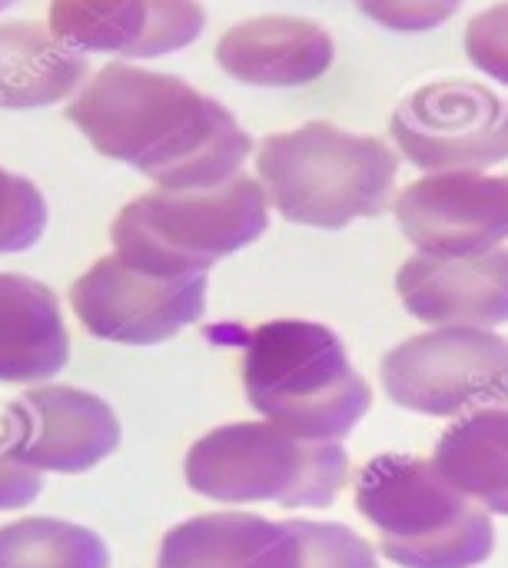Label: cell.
Segmentation results:
<instances>
[{"instance_id": "cell-1", "label": "cell", "mask_w": 508, "mask_h": 568, "mask_svg": "<svg viewBox=\"0 0 508 568\" xmlns=\"http://www.w3.org/2000/svg\"><path fill=\"white\" fill-rule=\"evenodd\" d=\"M80 133L160 190H203L233 180L253 150L250 133L213 97L173 73L106 63L67 106Z\"/></svg>"}, {"instance_id": "cell-2", "label": "cell", "mask_w": 508, "mask_h": 568, "mask_svg": "<svg viewBox=\"0 0 508 568\" xmlns=\"http://www.w3.org/2000/svg\"><path fill=\"white\" fill-rule=\"evenodd\" d=\"M243 389L256 413L313 443H343L373 406L343 339L309 320H273L250 333Z\"/></svg>"}, {"instance_id": "cell-3", "label": "cell", "mask_w": 508, "mask_h": 568, "mask_svg": "<svg viewBox=\"0 0 508 568\" xmlns=\"http://www.w3.org/2000/svg\"><path fill=\"white\" fill-rule=\"evenodd\" d=\"M256 166L270 206L293 223L323 230L383 213L399 176L389 143L323 120L266 136Z\"/></svg>"}, {"instance_id": "cell-4", "label": "cell", "mask_w": 508, "mask_h": 568, "mask_svg": "<svg viewBox=\"0 0 508 568\" xmlns=\"http://www.w3.org/2000/svg\"><path fill=\"white\" fill-rule=\"evenodd\" d=\"M270 226V196L253 176L203 190H153L126 203L110 240L116 256L156 276H200Z\"/></svg>"}, {"instance_id": "cell-5", "label": "cell", "mask_w": 508, "mask_h": 568, "mask_svg": "<svg viewBox=\"0 0 508 568\" xmlns=\"http://www.w3.org/2000/svg\"><path fill=\"white\" fill-rule=\"evenodd\" d=\"M356 509L379 529L383 556L403 568H476L496 549L492 519L416 456L373 459Z\"/></svg>"}, {"instance_id": "cell-6", "label": "cell", "mask_w": 508, "mask_h": 568, "mask_svg": "<svg viewBox=\"0 0 508 568\" xmlns=\"http://www.w3.org/2000/svg\"><path fill=\"white\" fill-rule=\"evenodd\" d=\"M186 483L213 503H276L326 509L349 479L343 443H313L276 423H230L193 443Z\"/></svg>"}, {"instance_id": "cell-7", "label": "cell", "mask_w": 508, "mask_h": 568, "mask_svg": "<svg viewBox=\"0 0 508 568\" xmlns=\"http://www.w3.org/2000/svg\"><path fill=\"white\" fill-rule=\"evenodd\" d=\"M379 376L396 406L456 416L508 396V339L479 326H439L389 349Z\"/></svg>"}, {"instance_id": "cell-8", "label": "cell", "mask_w": 508, "mask_h": 568, "mask_svg": "<svg viewBox=\"0 0 508 568\" xmlns=\"http://www.w3.org/2000/svg\"><path fill=\"white\" fill-rule=\"evenodd\" d=\"M70 303L90 336L123 346H153L203 316L206 273L156 276L113 253L100 256L70 286Z\"/></svg>"}, {"instance_id": "cell-9", "label": "cell", "mask_w": 508, "mask_h": 568, "mask_svg": "<svg viewBox=\"0 0 508 568\" xmlns=\"http://www.w3.org/2000/svg\"><path fill=\"white\" fill-rule=\"evenodd\" d=\"M389 126L409 163L433 173L486 170L508 156V100L482 83H429L399 103Z\"/></svg>"}, {"instance_id": "cell-10", "label": "cell", "mask_w": 508, "mask_h": 568, "mask_svg": "<svg viewBox=\"0 0 508 568\" xmlns=\"http://www.w3.org/2000/svg\"><path fill=\"white\" fill-rule=\"evenodd\" d=\"M403 233L429 256H479L508 236V173L449 170L409 183L396 196Z\"/></svg>"}, {"instance_id": "cell-11", "label": "cell", "mask_w": 508, "mask_h": 568, "mask_svg": "<svg viewBox=\"0 0 508 568\" xmlns=\"http://www.w3.org/2000/svg\"><path fill=\"white\" fill-rule=\"evenodd\" d=\"M13 453L40 473H87L120 446V423L106 399L73 386H40L7 406Z\"/></svg>"}, {"instance_id": "cell-12", "label": "cell", "mask_w": 508, "mask_h": 568, "mask_svg": "<svg viewBox=\"0 0 508 568\" xmlns=\"http://www.w3.org/2000/svg\"><path fill=\"white\" fill-rule=\"evenodd\" d=\"M206 27L200 0H53L50 30L73 50L160 57Z\"/></svg>"}, {"instance_id": "cell-13", "label": "cell", "mask_w": 508, "mask_h": 568, "mask_svg": "<svg viewBox=\"0 0 508 568\" xmlns=\"http://www.w3.org/2000/svg\"><path fill=\"white\" fill-rule=\"evenodd\" d=\"M403 306L433 326L508 323V250L496 246L479 256H429L416 253L396 276Z\"/></svg>"}, {"instance_id": "cell-14", "label": "cell", "mask_w": 508, "mask_h": 568, "mask_svg": "<svg viewBox=\"0 0 508 568\" xmlns=\"http://www.w3.org/2000/svg\"><path fill=\"white\" fill-rule=\"evenodd\" d=\"M156 568H303V542L293 523L213 513L173 526Z\"/></svg>"}, {"instance_id": "cell-15", "label": "cell", "mask_w": 508, "mask_h": 568, "mask_svg": "<svg viewBox=\"0 0 508 568\" xmlns=\"http://www.w3.org/2000/svg\"><path fill=\"white\" fill-rule=\"evenodd\" d=\"M333 37L303 17H253L216 43L220 67L250 87H303L333 63Z\"/></svg>"}, {"instance_id": "cell-16", "label": "cell", "mask_w": 508, "mask_h": 568, "mask_svg": "<svg viewBox=\"0 0 508 568\" xmlns=\"http://www.w3.org/2000/svg\"><path fill=\"white\" fill-rule=\"evenodd\" d=\"M70 359L57 296L17 273H0V383H47Z\"/></svg>"}, {"instance_id": "cell-17", "label": "cell", "mask_w": 508, "mask_h": 568, "mask_svg": "<svg viewBox=\"0 0 508 568\" xmlns=\"http://www.w3.org/2000/svg\"><path fill=\"white\" fill-rule=\"evenodd\" d=\"M87 57L37 23H0V106L33 110L70 97Z\"/></svg>"}, {"instance_id": "cell-18", "label": "cell", "mask_w": 508, "mask_h": 568, "mask_svg": "<svg viewBox=\"0 0 508 568\" xmlns=\"http://www.w3.org/2000/svg\"><path fill=\"white\" fill-rule=\"evenodd\" d=\"M436 469L473 503L508 516V409L459 419L436 446Z\"/></svg>"}, {"instance_id": "cell-19", "label": "cell", "mask_w": 508, "mask_h": 568, "mask_svg": "<svg viewBox=\"0 0 508 568\" xmlns=\"http://www.w3.org/2000/svg\"><path fill=\"white\" fill-rule=\"evenodd\" d=\"M0 568H110V552L96 532L37 516L0 529Z\"/></svg>"}, {"instance_id": "cell-20", "label": "cell", "mask_w": 508, "mask_h": 568, "mask_svg": "<svg viewBox=\"0 0 508 568\" xmlns=\"http://www.w3.org/2000/svg\"><path fill=\"white\" fill-rule=\"evenodd\" d=\"M47 226V203L40 190L0 166V253H20L40 240Z\"/></svg>"}, {"instance_id": "cell-21", "label": "cell", "mask_w": 508, "mask_h": 568, "mask_svg": "<svg viewBox=\"0 0 508 568\" xmlns=\"http://www.w3.org/2000/svg\"><path fill=\"white\" fill-rule=\"evenodd\" d=\"M303 542V568H379L373 546L346 526L293 519Z\"/></svg>"}, {"instance_id": "cell-22", "label": "cell", "mask_w": 508, "mask_h": 568, "mask_svg": "<svg viewBox=\"0 0 508 568\" xmlns=\"http://www.w3.org/2000/svg\"><path fill=\"white\" fill-rule=\"evenodd\" d=\"M466 53L482 73L508 87V3H496L469 20Z\"/></svg>"}, {"instance_id": "cell-23", "label": "cell", "mask_w": 508, "mask_h": 568, "mask_svg": "<svg viewBox=\"0 0 508 568\" xmlns=\"http://www.w3.org/2000/svg\"><path fill=\"white\" fill-rule=\"evenodd\" d=\"M356 7L389 30L416 33L449 20L463 7V0H356Z\"/></svg>"}, {"instance_id": "cell-24", "label": "cell", "mask_w": 508, "mask_h": 568, "mask_svg": "<svg viewBox=\"0 0 508 568\" xmlns=\"http://www.w3.org/2000/svg\"><path fill=\"white\" fill-rule=\"evenodd\" d=\"M43 489V476L40 469H33L30 463H23L7 433L0 439V513H10V509H23L30 506Z\"/></svg>"}, {"instance_id": "cell-25", "label": "cell", "mask_w": 508, "mask_h": 568, "mask_svg": "<svg viewBox=\"0 0 508 568\" xmlns=\"http://www.w3.org/2000/svg\"><path fill=\"white\" fill-rule=\"evenodd\" d=\"M10 3H13V0H0V10H3V7H10Z\"/></svg>"}]
</instances>
